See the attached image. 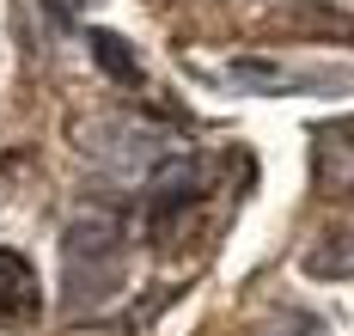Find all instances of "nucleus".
Listing matches in <instances>:
<instances>
[{
	"label": "nucleus",
	"mask_w": 354,
	"mask_h": 336,
	"mask_svg": "<svg viewBox=\"0 0 354 336\" xmlns=\"http://www.w3.org/2000/svg\"><path fill=\"white\" fill-rule=\"evenodd\" d=\"M116 251H122L116 221H104V214H80V221L68 226V294L86 281L80 299H98L110 288V275H116ZM80 299H73V306H80Z\"/></svg>",
	"instance_id": "nucleus-1"
},
{
	"label": "nucleus",
	"mask_w": 354,
	"mask_h": 336,
	"mask_svg": "<svg viewBox=\"0 0 354 336\" xmlns=\"http://www.w3.org/2000/svg\"><path fill=\"white\" fill-rule=\"evenodd\" d=\"M312 171H318V189L354 196V129H318V141H312Z\"/></svg>",
	"instance_id": "nucleus-2"
},
{
	"label": "nucleus",
	"mask_w": 354,
	"mask_h": 336,
	"mask_svg": "<svg viewBox=\"0 0 354 336\" xmlns=\"http://www.w3.org/2000/svg\"><path fill=\"white\" fill-rule=\"evenodd\" d=\"M37 318V269L19 251H0V324H31Z\"/></svg>",
	"instance_id": "nucleus-3"
},
{
	"label": "nucleus",
	"mask_w": 354,
	"mask_h": 336,
	"mask_svg": "<svg viewBox=\"0 0 354 336\" xmlns=\"http://www.w3.org/2000/svg\"><path fill=\"white\" fill-rule=\"evenodd\" d=\"M306 269H312V275H342V281H348L354 275V232H336L330 245H312V251H306Z\"/></svg>",
	"instance_id": "nucleus-4"
},
{
	"label": "nucleus",
	"mask_w": 354,
	"mask_h": 336,
	"mask_svg": "<svg viewBox=\"0 0 354 336\" xmlns=\"http://www.w3.org/2000/svg\"><path fill=\"white\" fill-rule=\"evenodd\" d=\"M92 55H98V62H104V74L122 80V86H135V80H141V62L122 49V37H116V31H92Z\"/></svg>",
	"instance_id": "nucleus-5"
},
{
	"label": "nucleus",
	"mask_w": 354,
	"mask_h": 336,
	"mask_svg": "<svg viewBox=\"0 0 354 336\" xmlns=\"http://www.w3.org/2000/svg\"><path fill=\"white\" fill-rule=\"evenodd\" d=\"M37 6H43V12H49V25H73V19H80V6H86V0H37Z\"/></svg>",
	"instance_id": "nucleus-6"
}]
</instances>
